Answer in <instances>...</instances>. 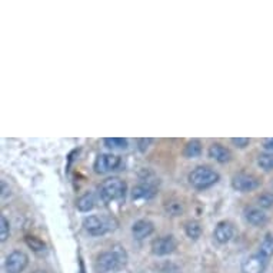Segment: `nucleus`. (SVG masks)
<instances>
[{"label":"nucleus","mask_w":273,"mask_h":273,"mask_svg":"<svg viewBox=\"0 0 273 273\" xmlns=\"http://www.w3.org/2000/svg\"><path fill=\"white\" fill-rule=\"evenodd\" d=\"M260 180L253 175L247 173H239L232 179V188L238 192H252L259 188Z\"/></svg>","instance_id":"nucleus-8"},{"label":"nucleus","mask_w":273,"mask_h":273,"mask_svg":"<svg viewBox=\"0 0 273 273\" xmlns=\"http://www.w3.org/2000/svg\"><path fill=\"white\" fill-rule=\"evenodd\" d=\"M10 234V225L5 216H0V241L5 242Z\"/></svg>","instance_id":"nucleus-22"},{"label":"nucleus","mask_w":273,"mask_h":273,"mask_svg":"<svg viewBox=\"0 0 273 273\" xmlns=\"http://www.w3.org/2000/svg\"><path fill=\"white\" fill-rule=\"evenodd\" d=\"M150 143H152V139H137V146H139L140 152H144L148 149Z\"/></svg>","instance_id":"nucleus-26"},{"label":"nucleus","mask_w":273,"mask_h":273,"mask_svg":"<svg viewBox=\"0 0 273 273\" xmlns=\"http://www.w3.org/2000/svg\"><path fill=\"white\" fill-rule=\"evenodd\" d=\"M213 236H215V239L222 245H225V243H228V242L232 241V238L234 236V228L233 225L230 223V222H221V223H217V226H216L215 232H213Z\"/></svg>","instance_id":"nucleus-11"},{"label":"nucleus","mask_w":273,"mask_h":273,"mask_svg":"<svg viewBox=\"0 0 273 273\" xmlns=\"http://www.w3.org/2000/svg\"><path fill=\"white\" fill-rule=\"evenodd\" d=\"M156 195V188L150 183H140L132 189V199L133 201H144Z\"/></svg>","instance_id":"nucleus-12"},{"label":"nucleus","mask_w":273,"mask_h":273,"mask_svg":"<svg viewBox=\"0 0 273 273\" xmlns=\"http://www.w3.org/2000/svg\"><path fill=\"white\" fill-rule=\"evenodd\" d=\"M29 265V256L22 250H14L7 256L6 272L7 273H23Z\"/></svg>","instance_id":"nucleus-4"},{"label":"nucleus","mask_w":273,"mask_h":273,"mask_svg":"<svg viewBox=\"0 0 273 273\" xmlns=\"http://www.w3.org/2000/svg\"><path fill=\"white\" fill-rule=\"evenodd\" d=\"M185 232L188 234V238L190 239H199L202 234V226L199 222L196 221H190L186 223V226H185Z\"/></svg>","instance_id":"nucleus-20"},{"label":"nucleus","mask_w":273,"mask_h":273,"mask_svg":"<svg viewBox=\"0 0 273 273\" xmlns=\"http://www.w3.org/2000/svg\"><path fill=\"white\" fill-rule=\"evenodd\" d=\"M232 143H233L236 148H239V149H245V148L249 146V143H250V139H249V137H233V139H232Z\"/></svg>","instance_id":"nucleus-25"},{"label":"nucleus","mask_w":273,"mask_h":273,"mask_svg":"<svg viewBox=\"0 0 273 273\" xmlns=\"http://www.w3.org/2000/svg\"><path fill=\"white\" fill-rule=\"evenodd\" d=\"M122 163L120 156L116 155H112V153H103V155H99L96 162H95V170L96 173H109L116 170Z\"/></svg>","instance_id":"nucleus-7"},{"label":"nucleus","mask_w":273,"mask_h":273,"mask_svg":"<svg viewBox=\"0 0 273 273\" xmlns=\"http://www.w3.org/2000/svg\"><path fill=\"white\" fill-rule=\"evenodd\" d=\"M183 155L189 159L192 157H197L202 155V143L197 140V139H193L188 142V144L185 146V150H183Z\"/></svg>","instance_id":"nucleus-15"},{"label":"nucleus","mask_w":273,"mask_h":273,"mask_svg":"<svg viewBox=\"0 0 273 273\" xmlns=\"http://www.w3.org/2000/svg\"><path fill=\"white\" fill-rule=\"evenodd\" d=\"M219 177H221L219 173L213 169H210L208 166H199V168H196L195 170L190 172L189 183L195 189L203 190V189H208L210 186H213L215 183H217Z\"/></svg>","instance_id":"nucleus-2"},{"label":"nucleus","mask_w":273,"mask_h":273,"mask_svg":"<svg viewBox=\"0 0 273 273\" xmlns=\"http://www.w3.org/2000/svg\"><path fill=\"white\" fill-rule=\"evenodd\" d=\"M128 254L123 247L115 246L111 250H106L96 258L95 262V272L96 273H109L119 270L126 265Z\"/></svg>","instance_id":"nucleus-1"},{"label":"nucleus","mask_w":273,"mask_h":273,"mask_svg":"<svg viewBox=\"0 0 273 273\" xmlns=\"http://www.w3.org/2000/svg\"><path fill=\"white\" fill-rule=\"evenodd\" d=\"M83 228L92 236H103L111 230L109 223L104 221L103 217L99 216H87L83 221Z\"/></svg>","instance_id":"nucleus-6"},{"label":"nucleus","mask_w":273,"mask_h":273,"mask_svg":"<svg viewBox=\"0 0 273 273\" xmlns=\"http://www.w3.org/2000/svg\"><path fill=\"white\" fill-rule=\"evenodd\" d=\"M103 143L106 148H109L112 150L128 149V140L123 137H106V139H103Z\"/></svg>","instance_id":"nucleus-17"},{"label":"nucleus","mask_w":273,"mask_h":273,"mask_svg":"<svg viewBox=\"0 0 273 273\" xmlns=\"http://www.w3.org/2000/svg\"><path fill=\"white\" fill-rule=\"evenodd\" d=\"M267 259L260 253L249 256L242 263V272L243 273H263L266 270Z\"/></svg>","instance_id":"nucleus-9"},{"label":"nucleus","mask_w":273,"mask_h":273,"mask_svg":"<svg viewBox=\"0 0 273 273\" xmlns=\"http://www.w3.org/2000/svg\"><path fill=\"white\" fill-rule=\"evenodd\" d=\"M209 157L219 163H228L232 159V152L221 143H213L209 148Z\"/></svg>","instance_id":"nucleus-13"},{"label":"nucleus","mask_w":273,"mask_h":273,"mask_svg":"<svg viewBox=\"0 0 273 273\" xmlns=\"http://www.w3.org/2000/svg\"><path fill=\"white\" fill-rule=\"evenodd\" d=\"M258 165L260 166V169L273 170V153H260L258 157Z\"/></svg>","instance_id":"nucleus-21"},{"label":"nucleus","mask_w":273,"mask_h":273,"mask_svg":"<svg viewBox=\"0 0 273 273\" xmlns=\"http://www.w3.org/2000/svg\"><path fill=\"white\" fill-rule=\"evenodd\" d=\"M258 205H259L260 208L263 209H269L273 206V193H262V195L258 197Z\"/></svg>","instance_id":"nucleus-23"},{"label":"nucleus","mask_w":273,"mask_h":273,"mask_svg":"<svg viewBox=\"0 0 273 273\" xmlns=\"http://www.w3.org/2000/svg\"><path fill=\"white\" fill-rule=\"evenodd\" d=\"M95 203H96V201H95L93 193L87 192V193H85V195L79 197L78 209L80 212H89V210H92V209L95 208Z\"/></svg>","instance_id":"nucleus-16"},{"label":"nucleus","mask_w":273,"mask_h":273,"mask_svg":"<svg viewBox=\"0 0 273 273\" xmlns=\"http://www.w3.org/2000/svg\"><path fill=\"white\" fill-rule=\"evenodd\" d=\"M176 247H177L176 239L172 234H168V236L157 238L152 242V253L156 256H166V254L173 253Z\"/></svg>","instance_id":"nucleus-5"},{"label":"nucleus","mask_w":273,"mask_h":273,"mask_svg":"<svg viewBox=\"0 0 273 273\" xmlns=\"http://www.w3.org/2000/svg\"><path fill=\"white\" fill-rule=\"evenodd\" d=\"M245 219L253 226H262L267 221V215L259 208H247L245 210Z\"/></svg>","instance_id":"nucleus-14"},{"label":"nucleus","mask_w":273,"mask_h":273,"mask_svg":"<svg viewBox=\"0 0 273 273\" xmlns=\"http://www.w3.org/2000/svg\"><path fill=\"white\" fill-rule=\"evenodd\" d=\"M259 253L262 256H265L266 259L273 256V234L267 233L265 236V239L262 241L259 246Z\"/></svg>","instance_id":"nucleus-18"},{"label":"nucleus","mask_w":273,"mask_h":273,"mask_svg":"<svg viewBox=\"0 0 273 273\" xmlns=\"http://www.w3.org/2000/svg\"><path fill=\"white\" fill-rule=\"evenodd\" d=\"M153 230H155V225L150 221H148V219H140V221L135 222L133 226H132L133 238L137 239V241L149 238L150 234L153 233Z\"/></svg>","instance_id":"nucleus-10"},{"label":"nucleus","mask_w":273,"mask_h":273,"mask_svg":"<svg viewBox=\"0 0 273 273\" xmlns=\"http://www.w3.org/2000/svg\"><path fill=\"white\" fill-rule=\"evenodd\" d=\"M165 210H166L170 216H179L182 215L185 208H183V203L180 201L170 199V201L165 203Z\"/></svg>","instance_id":"nucleus-19"},{"label":"nucleus","mask_w":273,"mask_h":273,"mask_svg":"<svg viewBox=\"0 0 273 273\" xmlns=\"http://www.w3.org/2000/svg\"><path fill=\"white\" fill-rule=\"evenodd\" d=\"M26 243L27 246L32 247L33 250H36V252H42V250H45V243L42 241H39L38 238H34V236H26Z\"/></svg>","instance_id":"nucleus-24"},{"label":"nucleus","mask_w":273,"mask_h":273,"mask_svg":"<svg viewBox=\"0 0 273 273\" xmlns=\"http://www.w3.org/2000/svg\"><path fill=\"white\" fill-rule=\"evenodd\" d=\"M263 148L267 150V153H273V137H267L263 140Z\"/></svg>","instance_id":"nucleus-27"},{"label":"nucleus","mask_w":273,"mask_h":273,"mask_svg":"<svg viewBox=\"0 0 273 273\" xmlns=\"http://www.w3.org/2000/svg\"><path fill=\"white\" fill-rule=\"evenodd\" d=\"M126 183L119 177H109L99 186V195L103 202H113L122 199L126 193Z\"/></svg>","instance_id":"nucleus-3"}]
</instances>
